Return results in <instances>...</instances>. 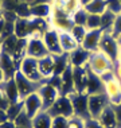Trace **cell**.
Masks as SVG:
<instances>
[{
  "label": "cell",
  "mask_w": 121,
  "mask_h": 128,
  "mask_svg": "<svg viewBox=\"0 0 121 128\" xmlns=\"http://www.w3.org/2000/svg\"><path fill=\"white\" fill-rule=\"evenodd\" d=\"M100 122V124L104 128H119V123H117V117L115 113V109H113L112 105L106 106L104 109V112L100 115V117L97 119Z\"/></svg>",
  "instance_id": "21"
},
{
  "label": "cell",
  "mask_w": 121,
  "mask_h": 128,
  "mask_svg": "<svg viewBox=\"0 0 121 128\" xmlns=\"http://www.w3.org/2000/svg\"><path fill=\"white\" fill-rule=\"evenodd\" d=\"M38 66H39V72L44 80L51 77L54 74V55L47 54L46 57L38 60Z\"/></svg>",
  "instance_id": "23"
},
{
  "label": "cell",
  "mask_w": 121,
  "mask_h": 128,
  "mask_svg": "<svg viewBox=\"0 0 121 128\" xmlns=\"http://www.w3.org/2000/svg\"><path fill=\"white\" fill-rule=\"evenodd\" d=\"M44 82L48 85H51V86H54L55 89H58L61 93V88H62V78H61V76H51V77H48L47 80H44Z\"/></svg>",
  "instance_id": "43"
},
{
  "label": "cell",
  "mask_w": 121,
  "mask_h": 128,
  "mask_svg": "<svg viewBox=\"0 0 121 128\" xmlns=\"http://www.w3.org/2000/svg\"><path fill=\"white\" fill-rule=\"evenodd\" d=\"M84 8L88 14H96V15H102L106 11V0H92L88 6Z\"/></svg>",
  "instance_id": "30"
},
{
  "label": "cell",
  "mask_w": 121,
  "mask_h": 128,
  "mask_svg": "<svg viewBox=\"0 0 121 128\" xmlns=\"http://www.w3.org/2000/svg\"><path fill=\"white\" fill-rule=\"evenodd\" d=\"M117 42H119V44H120V47H121V36H119V38H117Z\"/></svg>",
  "instance_id": "57"
},
{
  "label": "cell",
  "mask_w": 121,
  "mask_h": 128,
  "mask_svg": "<svg viewBox=\"0 0 121 128\" xmlns=\"http://www.w3.org/2000/svg\"><path fill=\"white\" fill-rule=\"evenodd\" d=\"M86 28L88 30H98L101 28V15L89 14L86 20Z\"/></svg>",
  "instance_id": "37"
},
{
  "label": "cell",
  "mask_w": 121,
  "mask_h": 128,
  "mask_svg": "<svg viewBox=\"0 0 121 128\" xmlns=\"http://www.w3.org/2000/svg\"><path fill=\"white\" fill-rule=\"evenodd\" d=\"M67 117L55 116L53 117V122H51V128H67Z\"/></svg>",
  "instance_id": "41"
},
{
  "label": "cell",
  "mask_w": 121,
  "mask_h": 128,
  "mask_svg": "<svg viewBox=\"0 0 121 128\" xmlns=\"http://www.w3.org/2000/svg\"><path fill=\"white\" fill-rule=\"evenodd\" d=\"M112 106H113V109H115L117 123H119V128H121V104H119V105H112Z\"/></svg>",
  "instance_id": "48"
},
{
  "label": "cell",
  "mask_w": 121,
  "mask_h": 128,
  "mask_svg": "<svg viewBox=\"0 0 121 128\" xmlns=\"http://www.w3.org/2000/svg\"><path fill=\"white\" fill-rule=\"evenodd\" d=\"M62 88H61V94L62 96H70L75 93L74 89V80H73V66L70 65L66 70L62 73Z\"/></svg>",
  "instance_id": "20"
},
{
  "label": "cell",
  "mask_w": 121,
  "mask_h": 128,
  "mask_svg": "<svg viewBox=\"0 0 121 128\" xmlns=\"http://www.w3.org/2000/svg\"><path fill=\"white\" fill-rule=\"evenodd\" d=\"M120 49L121 47H120L119 42H117V39L112 35V34H109V32L102 34L101 40H100L98 50L102 51V53H105L115 64H116V60H117V55H119Z\"/></svg>",
  "instance_id": "6"
},
{
  "label": "cell",
  "mask_w": 121,
  "mask_h": 128,
  "mask_svg": "<svg viewBox=\"0 0 121 128\" xmlns=\"http://www.w3.org/2000/svg\"><path fill=\"white\" fill-rule=\"evenodd\" d=\"M5 81V77H4V73H3V70L0 69V85L3 84V82Z\"/></svg>",
  "instance_id": "54"
},
{
  "label": "cell",
  "mask_w": 121,
  "mask_h": 128,
  "mask_svg": "<svg viewBox=\"0 0 121 128\" xmlns=\"http://www.w3.org/2000/svg\"><path fill=\"white\" fill-rule=\"evenodd\" d=\"M42 40L46 46V49L48 51V54H53V55H59L63 53L61 47V42H59V31H57L53 27H50L46 32L43 34Z\"/></svg>",
  "instance_id": "9"
},
{
  "label": "cell",
  "mask_w": 121,
  "mask_h": 128,
  "mask_svg": "<svg viewBox=\"0 0 121 128\" xmlns=\"http://www.w3.org/2000/svg\"><path fill=\"white\" fill-rule=\"evenodd\" d=\"M4 26H5V19H4V16H3V11L0 10V35H1V32H3Z\"/></svg>",
  "instance_id": "50"
},
{
  "label": "cell",
  "mask_w": 121,
  "mask_h": 128,
  "mask_svg": "<svg viewBox=\"0 0 121 128\" xmlns=\"http://www.w3.org/2000/svg\"><path fill=\"white\" fill-rule=\"evenodd\" d=\"M51 4L55 8H59L62 11H65L66 14H71L75 12L78 8H81V3L79 0H53Z\"/></svg>",
  "instance_id": "26"
},
{
  "label": "cell",
  "mask_w": 121,
  "mask_h": 128,
  "mask_svg": "<svg viewBox=\"0 0 121 128\" xmlns=\"http://www.w3.org/2000/svg\"><path fill=\"white\" fill-rule=\"evenodd\" d=\"M50 24L57 31H67V32H70L71 28L74 27L70 14H66L65 11L55 8V7H53V12L50 16Z\"/></svg>",
  "instance_id": "2"
},
{
  "label": "cell",
  "mask_w": 121,
  "mask_h": 128,
  "mask_svg": "<svg viewBox=\"0 0 121 128\" xmlns=\"http://www.w3.org/2000/svg\"><path fill=\"white\" fill-rule=\"evenodd\" d=\"M48 2H50V0H48ZM51 2H53V0H51Z\"/></svg>",
  "instance_id": "60"
},
{
  "label": "cell",
  "mask_w": 121,
  "mask_h": 128,
  "mask_svg": "<svg viewBox=\"0 0 121 128\" xmlns=\"http://www.w3.org/2000/svg\"><path fill=\"white\" fill-rule=\"evenodd\" d=\"M106 10L115 15L121 14V2L120 0H106Z\"/></svg>",
  "instance_id": "40"
},
{
  "label": "cell",
  "mask_w": 121,
  "mask_h": 128,
  "mask_svg": "<svg viewBox=\"0 0 121 128\" xmlns=\"http://www.w3.org/2000/svg\"><path fill=\"white\" fill-rule=\"evenodd\" d=\"M0 88L3 89L5 97L9 100V102H18L20 101V94H19V89H18V85H16V81H15V77L11 78V80H5Z\"/></svg>",
  "instance_id": "19"
},
{
  "label": "cell",
  "mask_w": 121,
  "mask_h": 128,
  "mask_svg": "<svg viewBox=\"0 0 121 128\" xmlns=\"http://www.w3.org/2000/svg\"><path fill=\"white\" fill-rule=\"evenodd\" d=\"M38 93H39L40 98H42V104H43V110H47L53 104L57 101V98L61 96V93L58 89H55L54 86L43 82L40 85V88L38 89Z\"/></svg>",
  "instance_id": "10"
},
{
  "label": "cell",
  "mask_w": 121,
  "mask_h": 128,
  "mask_svg": "<svg viewBox=\"0 0 121 128\" xmlns=\"http://www.w3.org/2000/svg\"><path fill=\"white\" fill-rule=\"evenodd\" d=\"M89 66H75L73 68V80H74V89L77 93H85L86 82H88Z\"/></svg>",
  "instance_id": "13"
},
{
  "label": "cell",
  "mask_w": 121,
  "mask_h": 128,
  "mask_svg": "<svg viewBox=\"0 0 121 128\" xmlns=\"http://www.w3.org/2000/svg\"><path fill=\"white\" fill-rule=\"evenodd\" d=\"M23 109H24V101H23V100H20V101H18V102H11V104H9V106L5 110L7 116H8V120L13 122V120L19 116V113L22 112Z\"/></svg>",
  "instance_id": "33"
},
{
  "label": "cell",
  "mask_w": 121,
  "mask_h": 128,
  "mask_svg": "<svg viewBox=\"0 0 121 128\" xmlns=\"http://www.w3.org/2000/svg\"><path fill=\"white\" fill-rule=\"evenodd\" d=\"M73 104V109H74V116L81 117L84 120L92 119L90 113H89V106H88V97L86 93H73L69 96Z\"/></svg>",
  "instance_id": "5"
},
{
  "label": "cell",
  "mask_w": 121,
  "mask_h": 128,
  "mask_svg": "<svg viewBox=\"0 0 121 128\" xmlns=\"http://www.w3.org/2000/svg\"><path fill=\"white\" fill-rule=\"evenodd\" d=\"M18 40H19V38L16 36L15 34H12V35L4 38L3 42H1V50H0V51H4V53L9 54L12 57L13 51H15V47H16V44H18Z\"/></svg>",
  "instance_id": "32"
},
{
  "label": "cell",
  "mask_w": 121,
  "mask_h": 128,
  "mask_svg": "<svg viewBox=\"0 0 121 128\" xmlns=\"http://www.w3.org/2000/svg\"><path fill=\"white\" fill-rule=\"evenodd\" d=\"M15 81H16V85H18V89H19V94H20V98L24 100L27 96H30L31 93H35L38 92V89L40 88V82H35V81H31L30 78H27L20 70L16 72L15 74Z\"/></svg>",
  "instance_id": "8"
},
{
  "label": "cell",
  "mask_w": 121,
  "mask_h": 128,
  "mask_svg": "<svg viewBox=\"0 0 121 128\" xmlns=\"http://www.w3.org/2000/svg\"><path fill=\"white\" fill-rule=\"evenodd\" d=\"M67 128H85V120L81 117L73 116L67 122Z\"/></svg>",
  "instance_id": "42"
},
{
  "label": "cell",
  "mask_w": 121,
  "mask_h": 128,
  "mask_svg": "<svg viewBox=\"0 0 121 128\" xmlns=\"http://www.w3.org/2000/svg\"><path fill=\"white\" fill-rule=\"evenodd\" d=\"M30 7L35 6V4H39V3H44V2H48V0H24Z\"/></svg>",
  "instance_id": "52"
},
{
  "label": "cell",
  "mask_w": 121,
  "mask_h": 128,
  "mask_svg": "<svg viewBox=\"0 0 121 128\" xmlns=\"http://www.w3.org/2000/svg\"><path fill=\"white\" fill-rule=\"evenodd\" d=\"M13 123H15L16 127H23V128H32V117H30L27 115L26 110H22V112L19 113V116L16 117L15 120H13Z\"/></svg>",
  "instance_id": "35"
},
{
  "label": "cell",
  "mask_w": 121,
  "mask_h": 128,
  "mask_svg": "<svg viewBox=\"0 0 121 128\" xmlns=\"http://www.w3.org/2000/svg\"><path fill=\"white\" fill-rule=\"evenodd\" d=\"M27 42H28L27 38L19 39L18 44H16V47H15V51H13V54H12V58H13V61H15V64L18 65V68H19L20 62L27 57Z\"/></svg>",
  "instance_id": "29"
},
{
  "label": "cell",
  "mask_w": 121,
  "mask_h": 128,
  "mask_svg": "<svg viewBox=\"0 0 121 128\" xmlns=\"http://www.w3.org/2000/svg\"><path fill=\"white\" fill-rule=\"evenodd\" d=\"M0 10H1V0H0Z\"/></svg>",
  "instance_id": "58"
},
{
  "label": "cell",
  "mask_w": 121,
  "mask_h": 128,
  "mask_svg": "<svg viewBox=\"0 0 121 128\" xmlns=\"http://www.w3.org/2000/svg\"><path fill=\"white\" fill-rule=\"evenodd\" d=\"M19 70L22 72L27 78H30L31 81L40 82V84H43V82H44L43 76L40 74V72H39V66H38V60H36V58L26 57L22 62H20Z\"/></svg>",
  "instance_id": "4"
},
{
  "label": "cell",
  "mask_w": 121,
  "mask_h": 128,
  "mask_svg": "<svg viewBox=\"0 0 121 128\" xmlns=\"http://www.w3.org/2000/svg\"><path fill=\"white\" fill-rule=\"evenodd\" d=\"M15 35L19 39H22V38L28 39L31 35V18L30 19L18 18V20L15 22Z\"/></svg>",
  "instance_id": "24"
},
{
  "label": "cell",
  "mask_w": 121,
  "mask_h": 128,
  "mask_svg": "<svg viewBox=\"0 0 121 128\" xmlns=\"http://www.w3.org/2000/svg\"><path fill=\"white\" fill-rule=\"evenodd\" d=\"M0 69L4 73L5 80H11L15 77L16 72L19 70L18 65L15 64L13 58L9 54L4 53V51H0Z\"/></svg>",
  "instance_id": "15"
},
{
  "label": "cell",
  "mask_w": 121,
  "mask_h": 128,
  "mask_svg": "<svg viewBox=\"0 0 121 128\" xmlns=\"http://www.w3.org/2000/svg\"><path fill=\"white\" fill-rule=\"evenodd\" d=\"M22 2H24V0H1V10H4V11H15Z\"/></svg>",
  "instance_id": "39"
},
{
  "label": "cell",
  "mask_w": 121,
  "mask_h": 128,
  "mask_svg": "<svg viewBox=\"0 0 121 128\" xmlns=\"http://www.w3.org/2000/svg\"><path fill=\"white\" fill-rule=\"evenodd\" d=\"M0 128H16V126H15V123H13V122L8 120V122H4V123L0 124Z\"/></svg>",
  "instance_id": "49"
},
{
  "label": "cell",
  "mask_w": 121,
  "mask_h": 128,
  "mask_svg": "<svg viewBox=\"0 0 121 128\" xmlns=\"http://www.w3.org/2000/svg\"><path fill=\"white\" fill-rule=\"evenodd\" d=\"M53 12V4L50 2L39 3L31 7V18H40V19H50Z\"/></svg>",
  "instance_id": "22"
},
{
  "label": "cell",
  "mask_w": 121,
  "mask_h": 128,
  "mask_svg": "<svg viewBox=\"0 0 121 128\" xmlns=\"http://www.w3.org/2000/svg\"><path fill=\"white\" fill-rule=\"evenodd\" d=\"M85 93L88 96L98 94V93H105V85H104L102 80L100 78L98 74L93 73L90 69H89V72H88V82H86Z\"/></svg>",
  "instance_id": "16"
},
{
  "label": "cell",
  "mask_w": 121,
  "mask_h": 128,
  "mask_svg": "<svg viewBox=\"0 0 121 128\" xmlns=\"http://www.w3.org/2000/svg\"><path fill=\"white\" fill-rule=\"evenodd\" d=\"M18 18H23V19H30L31 18V7L27 4L26 2H22L18 6V8L15 10Z\"/></svg>",
  "instance_id": "38"
},
{
  "label": "cell",
  "mask_w": 121,
  "mask_h": 128,
  "mask_svg": "<svg viewBox=\"0 0 121 128\" xmlns=\"http://www.w3.org/2000/svg\"><path fill=\"white\" fill-rule=\"evenodd\" d=\"M85 128H104L97 119H88L85 120Z\"/></svg>",
  "instance_id": "47"
},
{
  "label": "cell",
  "mask_w": 121,
  "mask_h": 128,
  "mask_svg": "<svg viewBox=\"0 0 121 128\" xmlns=\"http://www.w3.org/2000/svg\"><path fill=\"white\" fill-rule=\"evenodd\" d=\"M90 2H92V0H79V3H81V7H85V6H88Z\"/></svg>",
  "instance_id": "56"
},
{
  "label": "cell",
  "mask_w": 121,
  "mask_h": 128,
  "mask_svg": "<svg viewBox=\"0 0 121 128\" xmlns=\"http://www.w3.org/2000/svg\"><path fill=\"white\" fill-rule=\"evenodd\" d=\"M88 11L84 8V7H81V8H78L75 12L71 14V19H73V23L77 26H85L86 27V20H88Z\"/></svg>",
  "instance_id": "34"
},
{
  "label": "cell",
  "mask_w": 121,
  "mask_h": 128,
  "mask_svg": "<svg viewBox=\"0 0 121 128\" xmlns=\"http://www.w3.org/2000/svg\"><path fill=\"white\" fill-rule=\"evenodd\" d=\"M109 98L106 93H98V94H92L88 97V106H89V113L92 119H98L100 115L104 112L106 106H109Z\"/></svg>",
  "instance_id": "7"
},
{
  "label": "cell",
  "mask_w": 121,
  "mask_h": 128,
  "mask_svg": "<svg viewBox=\"0 0 121 128\" xmlns=\"http://www.w3.org/2000/svg\"><path fill=\"white\" fill-rule=\"evenodd\" d=\"M16 128H23V127H16Z\"/></svg>",
  "instance_id": "59"
},
{
  "label": "cell",
  "mask_w": 121,
  "mask_h": 128,
  "mask_svg": "<svg viewBox=\"0 0 121 128\" xmlns=\"http://www.w3.org/2000/svg\"><path fill=\"white\" fill-rule=\"evenodd\" d=\"M24 101V110L27 112V115L30 117H35L40 110H43V104H42V98H40L39 93H31L30 96H27Z\"/></svg>",
  "instance_id": "14"
},
{
  "label": "cell",
  "mask_w": 121,
  "mask_h": 128,
  "mask_svg": "<svg viewBox=\"0 0 121 128\" xmlns=\"http://www.w3.org/2000/svg\"><path fill=\"white\" fill-rule=\"evenodd\" d=\"M105 93L109 98L110 105L121 104V81L117 77L112 78L110 81L105 82Z\"/></svg>",
  "instance_id": "11"
},
{
  "label": "cell",
  "mask_w": 121,
  "mask_h": 128,
  "mask_svg": "<svg viewBox=\"0 0 121 128\" xmlns=\"http://www.w3.org/2000/svg\"><path fill=\"white\" fill-rule=\"evenodd\" d=\"M59 42H61V47L63 50V53H71L73 50H75L79 46L77 40L67 31H59Z\"/></svg>",
  "instance_id": "25"
},
{
  "label": "cell",
  "mask_w": 121,
  "mask_h": 128,
  "mask_svg": "<svg viewBox=\"0 0 121 128\" xmlns=\"http://www.w3.org/2000/svg\"><path fill=\"white\" fill-rule=\"evenodd\" d=\"M104 31L101 28L98 30H88V32H86V36L84 39V42H82L81 46L86 49L88 51H97L98 50V46H100V40H101V36H102Z\"/></svg>",
  "instance_id": "17"
},
{
  "label": "cell",
  "mask_w": 121,
  "mask_h": 128,
  "mask_svg": "<svg viewBox=\"0 0 121 128\" xmlns=\"http://www.w3.org/2000/svg\"><path fill=\"white\" fill-rule=\"evenodd\" d=\"M115 74H116V77L121 81V65H115Z\"/></svg>",
  "instance_id": "53"
},
{
  "label": "cell",
  "mask_w": 121,
  "mask_h": 128,
  "mask_svg": "<svg viewBox=\"0 0 121 128\" xmlns=\"http://www.w3.org/2000/svg\"><path fill=\"white\" fill-rule=\"evenodd\" d=\"M115 65H121V49L119 51V55H117V60H116V64Z\"/></svg>",
  "instance_id": "55"
},
{
  "label": "cell",
  "mask_w": 121,
  "mask_h": 128,
  "mask_svg": "<svg viewBox=\"0 0 121 128\" xmlns=\"http://www.w3.org/2000/svg\"><path fill=\"white\" fill-rule=\"evenodd\" d=\"M86 32H88V28H86L85 26H77L74 24V27L71 28L70 34L73 35V38H74L75 40H77V43L81 46L82 42H84L85 36H86Z\"/></svg>",
  "instance_id": "36"
},
{
  "label": "cell",
  "mask_w": 121,
  "mask_h": 128,
  "mask_svg": "<svg viewBox=\"0 0 121 128\" xmlns=\"http://www.w3.org/2000/svg\"><path fill=\"white\" fill-rule=\"evenodd\" d=\"M47 112L50 113L53 117L55 116H63V117H70L74 116V109H73V104H71V100L69 96H59L57 98L53 105L47 109Z\"/></svg>",
  "instance_id": "3"
},
{
  "label": "cell",
  "mask_w": 121,
  "mask_h": 128,
  "mask_svg": "<svg viewBox=\"0 0 121 128\" xmlns=\"http://www.w3.org/2000/svg\"><path fill=\"white\" fill-rule=\"evenodd\" d=\"M116 16L113 12H110L106 10L105 12L101 15V30L104 32H112V27L115 24V20H116Z\"/></svg>",
  "instance_id": "31"
},
{
  "label": "cell",
  "mask_w": 121,
  "mask_h": 128,
  "mask_svg": "<svg viewBox=\"0 0 121 128\" xmlns=\"http://www.w3.org/2000/svg\"><path fill=\"white\" fill-rule=\"evenodd\" d=\"M4 122H8V116H7V112L3 109H0V124L4 123Z\"/></svg>",
  "instance_id": "51"
},
{
  "label": "cell",
  "mask_w": 121,
  "mask_h": 128,
  "mask_svg": "<svg viewBox=\"0 0 121 128\" xmlns=\"http://www.w3.org/2000/svg\"><path fill=\"white\" fill-rule=\"evenodd\" d=\"M9 100L5 97V94H4V92H3V89L0 88V109H3V110H7V108L9 106Z\"/></svg>",
  "instance_id": "46"
},
{
  "label": "cell",
  "mask_w": 121,
  "mask_h": 128,
  "mask_svg": "<svg viewBox=\"0 0 121 128\" xmlns=\"http://www.w3.org/2000/svg\"><path fill=\"white\" fill-rule=\"evenodd\" d=\"M48 51L44 46L42 38H28L27 42V57H32L36 60L46 57Z\"/></svg>",
  "instance_id": "12"
},
{
  "label": "cell",
  "mask_w": 121,
  "mask_h": 128,
  "mask_svg": "<svg viewBox=\"0 0 121 128\" xmlns=\"http://www.w3.org/2000/svg\"><path fill=\"white\" fill-rule=\"evenodd\" d=\"M69 66H70L69 53H62L59 55H54V76H62V73Z\"/></svg>",
  "instance_id": "27"
},
{
  "label": "cell",
  "mask_w": 121,
  "mask_h": 128,
  "mask_svg": "<svg viewBox=\"0 0 121 128\" xmlns=\"http://www.w3.org/2000/svg\"><path fill=\"white\" fill-rule=\"evenodd\" d=\"M88 66L93 73L100 76V74L105 73V72H108V70H113V69H115V62L110 60L105 53L97 50V51L90 53V58H89Z\"/></svg>",
  "instance_id": "1"
},
{
  "label": "cell",
  "mask_w": 121,
  "mask_h": 128,
  "mask_svg": "<svg viewBox=\"0 0 121 128\" xmlns=\"http://www.w3.org/2000/svg\"><path fill=\"white\" fill-rule=\"evenodd\" d=\"M110 34H112L116 39L119 36H121V14H119V15L116 16L115 24H113V27H112V32Z\"/></svg>",
  "instance_id": "44"
},
{
  "label": "cell",
  "mask_w": 121,
  "mask_h": 128,
  "mask_svg": "<svg viewBox=\"0 0 121 128\" xmlns=\"http://www.w3.org/2000/svg\"><path fill=\"white\" fill-rule=\"evenodd\" d=\"M53 116L47 110H40L32 119V128H51Z\"/></svg>",
  "instance_id": "28"
},
{
  "label": "cell",
  "mask_w": 121,
  "mask_h": 128,
  "mask_svg": "<svg viewBox=\"0 0 121 128\" xmlns=\"http://www.w3.org/2000/svg\"><path fill=\"white\" fill-rule=\"evenodd\" d=\"M120 2H121V0H120Z\"/></svg>",
  "instance_id": "61"
},
{
  "label": "cell",
  "mask_w": 121,
  "mask_h": 128,
  "mask_svg": "<svg viewBox=\"0 0 121 128\" xmlns=\"http://www.w3.org/2000/svg\"><path fill=\"white\" fill-rule=\"evenodd\" d=\"M89 58H90V51L84 49L82 46H78L75 50H73L71 53H69V61H70V65L73 68L88 65Z\"/></svg>",
  "instance_id": "18"
},
{
  "label": "cell",
  "mask_w": 121,
  "mask_h": 128,
  "mask_svg": "<svg viewBox=\"0 0 121 128\" xmlns=\"http://www.w3.org/2000/svg\"><path fill=\"white\" fill-rule=\"evenodd\" d=\"M1 11H3V16H4L5 22L15 23L16 20H18V15H16L15 11H4V10H1Z\"/></svg>",
  "instance_id": "45"
}]
</instances>
